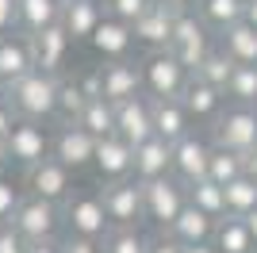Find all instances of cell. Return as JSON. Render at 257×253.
Here are the masks:
<instances>
[{"label": "cell", "mask_w": 257, "mask_h": 253, "mask_svg": "<svg viewBox=\"0 0 257 253\" xmlns=\"http://www.w3.org/2000/svg\"><path fill=\"white\" fill-rule=\"evenodd\" d=\"M58 88H62V73H46V69H31L20 81H12L4 88L12 111L31 123H50L58 119Z\"/></svg>", "instance_id": "6da1fadb"}, {"label": "cell", "mask_w": 257, "mask_h": 253, "mask_svg": "<svg viewBox=\"0 0 257 253\" xmlns=\"http://www.w3.org/2000/svg\"><path fill=\"white\" fill-rule=\"evenodd\" d=\"M215 50V31L207 27L200 16H196V8L188 12H177V23H173V39H169V54L177 58V62L192 73L196 65L204 62L207 54Z\"/></svg>", "instance_id": "7a4b0ae2"}, {"label": "cell", "mask_w": 257, "mask_h": 253, "mask_svg": "<svg viewBox=\"0 0 257 253\" xmlns=\"http://www.w3.org/2000/svg\"><path fill=\"white\" fill-rule=\"evenodd\" d=\"M12 226H16L27 242H50V238H58V230L65 226L62 203H50V200H39V196H27V192H23L20 207L12 215Z\"/></svg>", "instance_id": "3957f363"}, {"label": "cell", "mask_w": 257, "mask_h": 253, "mask_svg": "<svg viewBox=\"0 0 257 253\" xmlns=\"http://www.w3.org/2000/svg\"><path fill=\"white\" fill-rule=\"evenodd\" d=\"M62 219H65V226H69V234H73V238H92V242H104V234L111 230L100 192H73V196L62 203Z\"/></svg>", "instance_id": "277c9868"}, {"label": "cell", "mask_w": 257, "mask_h": 253, "mask_svg": "<svg viewBox=\"0 0 257 253\" xmlns=\"http://www.w3.org/2000/svg\"><path fill=\"white\" fill-rule=\"evenodd\" d=\"M211 146H223V150H230V154H242V158H246L249 150L257 146V107L234 104L230 111L215 115Z\"/></svg>", "instance_id": "5b68a950"}, {"label": "cell", "mask_w": 257, "mask_h": 253, "mask_svg": "<svg viewBox=\"0 0 257 253\" xmlns=\"http://www.w3.org/2000/svg\"><path fill=\"white\" fill-rule=\"evenodd\" d=\"M184 203H188V192H184V184L173 177V173L142 184V211H146V219H150L154 226H161V230L184 211Z\"/></svg>", "instance_id": "8992f818"}, {"label": "cell", "mask_w": 257, "mask_h": 253, "mask_svg": "<svg viewBox=\"0 0 257 253\" xmlns=\"http://www.w3.org/2000/svg\"><path fill=\"white\" fill-rule=\"evenodd\" d=\"M139 65H142V92L146 96H181L188 77H192L169 50H150Z\"/></svg>", "instance_id": "52a82bcc"}, {"label": "cell", "mask_w": 257, "mask_h": 253, "mask_svg": "<svg viewBox=\"0 0 257 253\" xmlns=\"http://www.w3.org/2000/svg\"><path fill=\"white\" fill-rule=\"evenodd\" d=\"M23 192H27V196H39V200H50V203H65L73 196V169L62 165L58 158H43L39 165L27 169Z\"/></svg>", "instance_id": "ba28073f"}, {"label": "cell", "mask_w": 257, "mask_h": 253, "mask_svg": "<svg viewBox=\"0 0 257 253\" xmlns=\"http://www.w3.org/2000/svg\"><path fill=\"white\" fill-rule=\"evenodd\" d=\"M100 200H104L111 226H139V219H146V211H142V184L135 177L107 180L100 188Z\"/></svg>", "instance_id": "9c48e42d"}, {"label": "cell", "mask_w": 257, "mask_h": 253, "mask_svg": "<svg viewBox=\"0 0 257 253\" xmlns=\"http://www.w3.org/2000/svg\"><path fill=\"white\" fill-rule=\"evenodd\" d=\"M50 158H58L62 165L77 169H88L96 161V138L88 135L81 123H62L58 126V135L50 138Z\"/></svg>", "instance_id": "30bf717a"}, {"label": "cell", "mask_w": 257, "mask_h": 253, "mask_svg": "<svg viewBox=\"0 0 257 253\" xmlns=\"http://www.w3.org/2000/svg\"><path fill=\"white\" fill-rule=\"evenodd\" d=\"M4 142H8L12 165L31 169L43 158H50V135H46L43 123H31V119H16V126H12V135Z\"/></svg>", "instance_id": "8fae6325"}, {"label": "cell", "mask_w": 257, "mask_h": 253, "mask_svg": "<svg viewBox=\"0 0 257 253\" xmlns=\"http://www.w3.org/2000/svg\"><path fill=\"white\" fill-rule=\"evenodd\" d=\"M115 135L131 146H142L146 138H154V115H150V96L146 92L115 104Z\"/></svg>", "instance_id": "7c38bea8"}, {"label": "cell", "mask_w": 257, "mask_h": 253, "mask_svg": "<svg viewBox=\"0 0 257 253\" xmlns=\"http://www.w3.org/2000/svg\"><path fill=\"white\" fill-rule=\"evenodd\" d=\"M207 158H211V142L200 135H188L173 142V177L181 184H192V180L207 177Z\"/></svg>", "instance_id": "4fadbf2b"}, {"label": "cell", "mask_w": 257, "mask_h": 253, "mask_svg": "<svg viewBox=\"0 0 257 253\" xmlns=\"http://www.w3.org/2000/svg\"><path fill=\"white\" fill-rule=\"evenodd\" d=\"M142 92V65L131 62V58H119V62L100 65V96L111 100V104H123L131 96Z\"/></svg>", "instance_id": "5bb4252c"}, {"label": "cell", "mask_w": 257, "mask_h": 253, "mask_svg": "<svg viewBox=\"0 0 257 253\" xmlns=\"http://www.w3.org/2000/svg\"><path fill=\"white\" fill-rule=\"evenodd\" d=\"M31 39V58H35V69H46V73H62L65 69V58L73 50V39L62 31V23L54 27H43V31L27 35Z\"/></svg>", "instance_id": "9a60e30c"}, {"label": "cell", "mask_w": 257, "mask_h": 253, "mask_svg": "<svg viewBox=\"0 0 257 253\" xmlns=\"http://www.w3.org/2000/svg\"><path fill=\"white\" fill-rule=\"evenodd\" d=\"M96 173L100 180H127L135 177V146L123 142L119 135H107V138H96Z\"/></svg>", "instance_id": "2e32d148"}, {"label": "cell", "mask_w": 257, "mask_h": 253, "mask_svg": "<svg viewBox=\"0 0 257 253\" xmlns=\"http://www.w3.org/2000/svg\"><path fill=\"white\" fill-rule=\"evenodd\" d=\"M173 23H177V12L154 0L150 8L135 20V27H131V31H135V42H139V46H146V50H169Z\"/></svg>", "instance_id": "e0dca14e"}, {"label": "cell", "mask_w": 257, "mask_h": 253, "mask_svg": "<svg viewBox=\"0 0 257 253\" xmlns=\"http://www.w3.org/2000/svg\"><path fill=\"white\" fill-rule=\"evenodd\" d=\"M104 20V0H62V31L73 42H88Z\"/></svg>", "instance_id": "ac0fdd59"}, {"label": "cell", "mask_w": 257, "mask_h": 253, "mask_svg": "<svg viewBox=\"0 0 257 253\" xmlns=\"http://www.w3.org/2000/svg\"><path fill=\"white\" fill-rule=\"evenodd\" d=\"M88 46H92V50H96L104 62H119V58H131L135 31H131V23L104 16V20H100V27L92 31V39H88Z\"/></svg>", "instance_id": "d6986e66"}, {"label": "cell", "mask_w": 257, "mask_h": 253, "mask_svg": "<svg viewBox=\"0 0 257 253\" xmlns=\"http://www.w3.org/2000/svg\"><path fill=\"white\" fill-rule=\"evenodd\" d=\"M35 69V58H31V39L23 31H8L0 35V81L8 88L12 81H20L23 73Z\"/></svg>", "instance_id": "ffe728a7"}, {"label": "cell", "mask_w": 257, "mask_h": 253, "mask_svg": "<svg viewBox=\"0 0 257 253\" xmlns=\"http://www.w3.org/2000/svg\"><path fill=\"white\" fill-rule=\"evenodd\" d=\"M150 115H154V135L165 138L169 146L188 135V123H192L177 96H150Z\"/></svg>", "instance_id": "44dd1931"}, {"label": "cell", "mask_w": 257, "mask_h": 253, "mask_svg": "<svg viewBox=\"0 0 257 253\" xmlns=\"http://www.w3.org/2000/svg\"><path fill=\"white\" fill-rule=\"evenodd\" d=\"M173 173V146L165 138H146L142 146H135V180H158Z\"/></svg>", "instance_id": "7402d4cb"}, {"label": "cell", "mask_w": 257, "mask_h": 253, "mask_svg": "<svg viewBox=\"0 0 257 253\" xmlns=\"http://www.w3.org/2000/svg\"><path fill=\"white\" fill-rule=\"evenodd\" d=\"M165 234H169L173 242H181V245L211 242V234H215V219H211V215H204L200 207H192V203H184V211L169 222V226H165Z\"/></svg>", "instance_id": "603a6c76"}, {"label": "cell", "mask_w": 257, "mask_h": 253, "mask_svg": "<svg viewBox=\"0 0 257 253\" xmlns=\"http://www.w3.org/2000/svg\"><path fill=\"white\" fill-rule=\"evenodd\" d=\"M62 20V0H16V31L35 35Z\"/></svg>", "instance_id": "cb8c5ba5"}, {"label": "cell", "mask_w": 257, "mask_h": 253, "mask_svg": "<svg viewBox=\"0 0 257 253\" xmlns=\"http://www.w3.org/2000/svg\"><path fill=\"white\" fill-rule=\"evenodd\" d=\"M211 245L219 253H257L253 234H249L246 219H238V215H223V219H215Z\"/></svg>", "instance_id": "d4e9b609"}, {"label": "cell", "mask_w": 257, "mask_h": 253, "mask_svg": "<svg viewBox=\"0 0 257 253\" xmlns=\"http://www.w3.org/2000/svg\"><path fill=\"white\" fill-rule=\"evenodd\" d=\"M223 96L219 88H211V84L196 81V77H188V84H184V92L177 96L184 104V111H188V119H215L219 115V107H223Z\"/></svg>", "instance_id": "484cf974"}, {"label": "cell", "mask_w": 257, "mask_h": 253, "mask_svg": "<svg viewBox=\"0 0 257 253\" xmlns=\"http://www.w3.org/2000/svg\"><path fill=\"white\" fill-rule=\"evenodd\" d=\"M219 46L226 50V58L234 65H257V27H249L246 20L226 27L219 35Z\"/></svg>", "instance_id": "4316f807"}, {"label": "cell", "mask_w": 257, "mask_h": 253, "mask_svg": "<svg viewBox=\"0 0 257 253\" xmlns=\"http://www.w3.org/2000/svg\"><path fill=\"white\" fill-rule=\"evenodd\" d=\"M196 16L211 27L215 35H223L226 27L246 20V0H196Z\"/></svg>", "instance_id": "83f0119b"}, {"label": "cell", "mask_w": 257, "mask_h": 253, "mask_svg": "<svg viewBox=\"0 0 257 253\" xmlns=\"http://www.w3.org/2000/svg\"><path fill=\"white\" fill-rule=\"evenodd\" d=\"M77 123L85 126L92 138H107V135H115V104H111V100H104V96H92V100L81 107Z\"/></svg>", "instance_id": "f1b7e54d"}, {"label": "cell", "mask_w": 257, "mask_h": 253, "mask_svg": "<svg viewBox=\"0 0 257 253\" xmlns=\"http://www.w3.org/2000/svg\"><path fill=\"white\" fill-rule=\"evenodd\" d=\"M184 192H188V203L192 207H200L204 215H211V219H223L226 215V192L223 184H215V180H192V184H184Z\"/></svg>", "instance_id": "f546056e"}, {"label": "cell", "mask_w": 257, "mask_h": 253, "mask_svg": "<svg viewBox=\"0 0 257 253\" xmlns=\"http://www.w3.org/2000/svg\"><path fill=\"white\" fill-rule=\"evenodd\" d=\"M230 73H234V62L226 58V50L223 46H215L211 54H207L204 62L192 69V77L196 81H204V84H211V88H219V92H226V81H230Z\"/></svg>", "instance_id": "4dcf8cb0"}, {"label": "cell", "mask_w": 257, "mask_h": 253, "mask_svg": "<svg viewBox=\"0 0 257 253\" xmlns=\"http://www.w3.org/2000/svg\"><path fill=\"white\" fill-rule=\"evenodd\" d=\"M226 215H249V211L257 207V177H249V173H242V177H234L230 184H226Z\"/></svg>", "instance_id": "1f68e13d"}, {"label": "cell", "mask_w": 257, "mask_h": 253, "mask_svg": "<svg viewBox=\"0 0 257 253\" xmlns=\"http://www.w3.org/2000/svg\"><path fill=\"white\" fill-rule=\"evenodd\" d=\"M246 173V158L242 154H230V150L223 146H211V158H207V180H215V184H230L234 177H242Z\"/></svg>", "instance_id": "d6a6232c"}, {"label": "cell", "mask_w": 257, "mask_h": 253, "mask_svg": "<svg viewBox=\"0 0 257 253\" xmlns=\"http://www.w3.org/2000/svg\"><path fill=\"white\" fill-rule=\"evenodd\" d=\"M226 96L234 104L257 107V65H234V73L226 81Z\"/></svg>", "instance_id": "836d02e7"}, {"label": "cell", "mask_w": 257, "mask_h": 253, "mask_svg": "<svg viewBox=\"0 0 257 253\" xmlns=\"http://www.w3.org/2000/svg\"><path fill=\"white\" fill-rule=\"evenodd\" d=\"M100 245H104V253H146L150 238H142L139 226H111Z\"/></svg>", "instance_id": "e575fe53"}, {"label": "cell", "mask_w": 257, "mask_h": 253, "mask_svg": "<svg viewBox=\"0 0 257 253\" xmlns=\"http://www.w3.org/2000/svg\"><path fill=\"white\" fill-rule=\"evenodd\" d=\"M85 104H88V96L81 92V84L62 77V88H58V119L62 123H77V115H81Z\"/></svg>", "instance_id": "d590c367"}, {"label": "cell", "mask_w": 257, "mask_h": 253, "mask_svg": "<svg viewBox=\"0 0 257 253\" xmlns=\"http://www.w3.org/2000/svg\"><path fill=\"white\" fill-rule=\"evenodd\" d=\"M150 4H154V0H104V16L123 20V23H131V27H135V20H139Z\"/></svg>", "instance_id": "8d00e7d4"}, {"label": "cell", "mask_w": 257, "mask_h": 253, "mask_svg": "<svg viewBox=\"0 0 257 253\" xmlns=\"http://www.w3.org/2000/svg\"><path fill=\"white\" fill-rule=\"evenodd\" d=\"M20 200H23V188H20V184H12L8 177H0V222H12Z\"/></svg>", "instance_id": "74e56055"}, {"label": "cell", "mask_w": 257, "mask_h": 253, "mask_svg": "<svg viewBox=\"0 0 257 253\" xmlns=\"http://www.w3.org/2000/svg\"><path fill=\"white\" fill-rule=\"evenodd\" d=\"M27 249H31V242L12 222H0V253H27Z\"/></svg>", "instance_id": "f35d334b"}, {"label": "cell", "mask_w": 257, "mask_h": 253, "mask_svg": "<svg viewBox=\"0 0 257 253\" xmlns=\"http://www.w3.org/2000/svg\"><path fill=\"white\" fill-rule=\"evenodd\" d=\"M62 245H65V253H104L100 242H92V238H73V234H69Z\"/></svg>", "instance_id": "ab89813d"}, {"label": "cell", "mask_w": 257, "mask_h": 253, "mask_svg": "<svg viewBox=\"0 0 257 253\" xmlns=\"http://www.w3.org/2000/svg\"><path fill=\"white\" fill-rule=\"evenodd\" d=\"M77 84H81V92L92 100V96H100V69H88V73H77L73 77Z\"/></svg>", "instance_id": "60d3db41"}, {"label": "cell", "mask_w": 257, "mask_h": 253, "mask_svg": "<svg viewBox=\"0 0 257 253\" xmlns=\"http://www.w3.org/2000/svg\"><path fill=\"white\" fill-rule=\"evenodd\" d=\"M16 111H12V104H8V96L0 92V138H8L12 135V126H16Z\"/></svg>", "instance_id": "b9f144b4"}, {"label": "cell", "mask_w": 257, "mask_h": 253, "mask_svg": "<svg viewBox=\"0 0 257 253\" xmlns=\"http://www.w3.org/2000/svg\"><path fill=\"white\" fill-rule=\"evenodd\" d=\"M146 253H184V249H181V242H173L169 234L161 230L158 238H150V245H146Z\"/></svg>", "instance_id": "7bdbcfd3"}, {"label": "cell", "mask_w": 257, "mask_h": 253, "mask_svg": "<svg viewBox=\"0 0 257 253\" xmlns=\"http://www.w3.org/2000/svg\"><path fill=\"white\" fill-rule=\"evenodd\" d=\"M16 31V0H0V35Z\"/></svg>", "instance_id": "ee69618b"}, {"label": "cell", "mask_w": 257, "mask_h": 253, "mask_svg": "<svg viewBox=\"0 0 257 253\" xmlns=\"http://www.w3.org/2000/svg\"><path fill=\"white\" fill-rule=\"evenodd\" d=\"M27 253H65V245L58 242V238H50V242H31Z\"/></svg>", "instance_id": "f6af8a7d"}, {"label": "cell", "mask_w": 257, "mask_h": 253, "mask_svg": "<svg viewBox=\"0 0 257 253\" xmlns=\"http://www.w3.org/2000/svg\"><path fill=\"white\" fill-rule=\"evenodd\" d=\"M8 165H12V154H8V142L0 138V177L8 173Z\"/></svg>", "instance_id": "bcb514c9"}, {"label": "cell", "mask_w": 257, "mask_h": 253, "mask_svg": "<svg viewBox=\"0 0 257 253\" xmlns=\"http://www.w3.org/2000/svg\"><path fill=\"white\" fill-rule=\"evenodd\" d=\"M158 4H165V8H173V12H188L196 0H158Z\"/></svg>", "instance_id": "7dc6e473"}, {"label": "cell", "mask_w": 257, "mask_h": 253, "mask_svg": "<svg viewBox=\"0 0 257 253\" xmlns=\"http://www.w3.org/2000/svg\"><path fill=\"white\" fill-rule=\"evenodd\" d=\"M181 249H184V253H219V249H215L211 242H196V245H181Z\"/></svg>", "instance_id": "c3c4849f"}, {"label": "cell", "mask_w": 257, "mask_h": 253, "mask_svg": "<svg viewBox=\"0 0 257 253\" xmlns=\"http://www.w3.org/2000/svg\"><path fill=\"white\" fill-rule=\"evenodd\" d=\"M246 23L257 27V0H246Z\"/></svg>", "instance_id": "681fc988"}, {"label": "cell", "mask_w": 257, "mask_h": 253, "mask_svg": "<svg viewBox=\"0 0 257 253\" xmlns=\"http://www.w3.org/2000/svg\"><path fill=\"white\" fill-rule=\"evenodd\" d=\"M246 173H249V177H257V146L246 154Z\"/></svg>", "instance_id": "f907efd6"}, {"label": "cell", "mask_w": 257, "mask_h": 253, "mask_svg": "<svg viewBox=\"0 0 257 253\" xmlns=\"http://www.w3.org/2000/svg\"><path fill=\"white\" fill-rule=\"evenodd\" d=\"M246 219V226H249V234H253V245H257V207L249 211V215H242Z\"/></svg>", "instance_id": "816d5d0a"}, {"label": "cell", "mask_w": 257, "mask_h": 253, "mask_svg": "<svg viewBox=\"0 0 257 253\" xmlns=\"http://www.w3.org/2000/svg\"><path fill=\"white\" fill-rule=\"evenodd\" d=\"M0 92H4V81H0Z\"/></svg>", "instance_id": "f5cc1de1"}]
</instances>
